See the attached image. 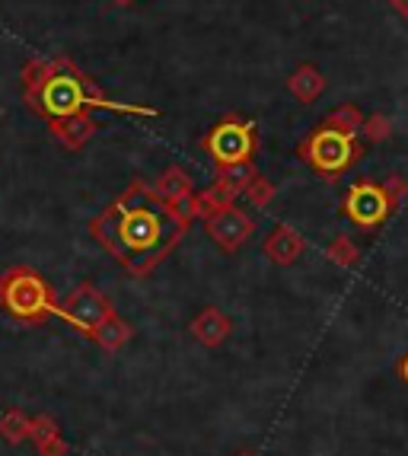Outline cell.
I'll return each instance as SVG.
<instances>
[{"label": "cell", "mask_w": 408, "mask_h": 456, "mask_svg": "<svg viewBox=\"0 0 408 456\" xmlns=\"http://www.w3.org/2000/svg\"><path fill=\"white\" fill-rule=\"evenodd\" d=\"M256 163L246 160V163H230V167H217V183L230 185V189L236 191V195H242L246 191V185L256 179Z\"/></svg>", "instance_id": "e0dca14e"}, {"label": "cell", "mask_w": 408, "mask_h": 456, "mask_svg": "<svg viewBox=\"0 0 408 456\" xmlns=\"http://www.w3.org/2000/svg\"><path fill=\"white\" fill-rule=\"evenodd\" d=\"M153 189H157L159 198H167V201H175V198L195 191V189H192V175L185 173V169H179V167H169L167 173L157 179V185H153Z\"/></svg>", "instance_id": "2e32d148"}, {"label": "cell", "mask_w": 408, "mask_h": 456, "mask_svg": "<svg viewBox=\"0 0 408 456\" xmlns=\"http://www.w3.org/2000/svg\"><path fill=\"white\" fill-rule=\"evenodd\" d=\"M386 191H389V198H393V205L399 208L402 205V198L408 195V185H405V179H402V175H389V179H386Z\"/></svg>", "instance_id": "603a6c76"}, {"label": "cell", "mask_w": 408, "mask_h": 456, "mask_svg": "<svg viewBox=\"0 0 408 456\" xmlns=\"http://www.w3.org/2000/svg\"><path fill=\"white\" fill-rule=\"evenodd\" d=\"M262 252L274 265H294L303 252H306V240H303L294 227H288V224H278L272 233L265 236Z\"/></svg>", "instance_id": "9c48e42d"}, {"label": "cell", "mask_w": 408, "mask_h": 456, "mask_svg": "<svg viewBox=\"0 0 408 456\" xmlns=\"http://www.w3.org/2000/svg\"><path fill=\"white\" fill-rule=\"evenodd\" d=\"M236 201V191L230 189V185L217 183L214 179V185H208L204 191H198V205H201V217L208 221V217H214L217 211H224V208H230Z\"/></svg>", "instance_id": "9a60e30c"}, {"label": "cell", "mask_w": 408, "mask_h": 456, "mask_svg": "<svg viewBox=\"0 0 408 456\" xmlns=\"http://www.w3.org/2000/svg\"><path fill=\"white\" fill-rule=\"evenodd\" d=\"M399 377H402V380L408 383V354H405V358L399 361Z\"/></svg>", "instance_id": "d4e9b609"}, {"label": "cell", "mask_w": 408, "mask_h": 456, "mask_svg": "<svg viewBox=\"0 0 408 456\" xmlns=\"http://www.w3.org/2000/svg\"><path fill=\"white\" fill-rule=\"evenodd\" d=\"M288 90L297 102L310 106V102H316V99L325 93V74L316 68V64H300V68L288 77Z\"/></svg>", "instance_id": "7c38bea8"}, {"label": "cell", "mask_w": 408, "mask_h": 456, "mask_svg": "<svg viewBox=\"0 0 408 456\" xmlns=\"http://www.w3.org/2000/svg\"><path fill=\"white\" fill-rule=\"evenodd\" d=\"M52 134L68 151H80L96 134V118L90 112H74V115H64V118H52Z\"/></svg>", "instance_id": "8fae6325"}, {"label": "cell", "mask_w": 408, "mask_h": 456, "mask_svg": "<svg viewBox=\"0 0 408 456\" xmlns=\"http://www.w3.org/2000/svg\"><path fill=\"white\" fill-rule=\"evenodd\" d=\"M274 183H268L265 175H256L249 185H246V191H242V198L249 201V205H256V208H268L274 201Z\"/></svg>", "instance_id": "44dd1931"}, {"label": "cell", "mask_w": 408, "mask_h": 456, "mask_svg": "<svg viewBox=\"0 0 408 456\" xmlns=\"http://www.w3.org/2000/svg\"><path fill=\"white\" fill-rule=\"evenodd\" d=\"M29 441L36 444L42 456H68V441L61 437L58 421L48 419V415H36V419H32Z\"/></svg>", "instance_id": "4fadbf2b"}, {"label": "cell", "mask_w": 408, "mask_h": 456, "mask_svg": "<svg viewBox=\"0 0 408 456\" xmlns=\"http://www.w3.org/2000/svg\"><path fill=\"white\" fill-rule=\"evenodd\" d=\"M189 224L169 208L157 189L135 183L90 221V233L102 249L135 278H147L182 243Z\"/></svg>", "instance_id": "6da1fadb"}, {"label": "cell", "mask_w": 408, "mask_h": 456, "mask_svg": "<svg viewBox=\"0 0 408 456\" xmlns=\"http://www.w3.org/2000/svg\"><path fill=\"white\" fill-rule=\"evenodd\" d=\"M131 335H135V329H131L128 322L121 320L118 313H112V316H109V320L96 329L93 342H96L102 351H121L125 345L131 342Z\"/></svg>", "instance_id": "5bb4252c"}, {"label": "cell", "mask_w": 408, "mask_h": 456, "mask_svg": "<svg viewBox=\"0 0 408 456\" xmlns=\"http://www.w3.org/2000/svg\"><path fill=\"white\" fill-rule=\"evenodd\" d=\"M363 112L357 106H351V102H345V106L332 109V112L325 115V125L329 128H339V131H348V134H357V131H363Z\"/></svg>", "instance_id": "ffe728a7"}, {"label": "cell", "mask_w": 408, "mask_h": 456, "mask_svg": "<svg viewBox=\"0 0 408 456\" xmlns=\"http://www.w3.org/2000/svg\"><path fill=\"white\" fill-rule=\"evenodd\" d=\"M112 300H109L102 290H96L93 284H80V288L70 290L64 300H61L58 316L70 322L74 329H80L84 335H96V329L112 316Z\"/></svg>", "instance_id": "52a82bcc"}, {"label": "cell", "mask_w": 408, "mask_h": 456, "mask_svg": "<svg viewBox=\"0 0 408 456\" xmlns=\"http://www.w3.org/2000/svg\"><path fill=\"white\" fill-rule=\"evenodd\" d=\"M371 144H383V141H389V134H393V122H389V115L383 112H373L367 122H363V131H361Z\"/></svg>", "instance_id": "7402d4cb"}, {"label": "cell", "mask_w": 408, "mask_h": 456, "mask_svg": "<svg viewBox=\"0 0 408 456\" xmlns=\"http://www.w3.org/2000/svg\"><path fill=\"white\" fill-rule=\"evenodd\" d=\"M112 4H118V7H131L135 0H112Z\"/></svg>", "instance_id": "484cf974"}, {"label": "cell", "mask_w": 408, "mask_h": 456, "mask_svg": "<svg viewBox=\"0 0 408 456\" xmlns=\"http://www.w3.org/2000/svg\"><path fill=\"white\" fill-rule=\"evenodd\" d=\"M0 434H4V441L7 444H23L32 434V419L26 415V411L10 409L7 415L0 419Z\"/></svg>", "instance_id": "d6986e66"}, {"label": "cell", "mask_w": 408, "mask_h": 456, "mask_svg": "<svg viewBox=\"0 0 408 456\" xmlns=\"http://www.w3.org/2000/svg\"><path fill=\"white\" fill-rule=\"evenodd\" d=\"M204 224H208V236H211L214 243H217L224 252L242 249V246L249 243L252 230H256V224H252L249 214L242 211V208H236V205L217 211L214 217H208Z\"/></svg>", "instance_id": "ba28073f"}, {"label": "cell", "mask_w": 408, "mask_h": 456, "mask_svg": "<svg viewBox=\"0 0 408 456\" xmlns=\"http://www.w3.org/2000/svg\"><path fill=\"white\" fill-rule=\"evenodd\" d=\"M189 332L195 335V342H201L204 348H217V345H224L230 338L233 322H230L227 313H220L217 306H204L195 320H192Z\"/></svg>", "instance_id": "30bf717a"}, {"label": "cell", "mask_w": 408, "mask_h": 456, "mask_svg": "<svg viewBox=\"0 0 408 456\" xmlns=\"http://www.w3.org/2000/svg\"><path fill=\"white\" fill-rule=\"evenodd\" d=\"M236 456H256V453H249V450H242V453H236Z\"/></svg>", "instance_id": "4316f807"}, {"label": "cell", "mask_w": 408, "mask_h": 456, "mask_svg": "<svg viewBox=\"0 0 408 456\" xmlns=\"http://www.w3.org/2000/svg\"><path fill=\"white\" fill-rule=\"evenodd\" d=\"M325 256H329V262L339 265V268H355L357 262H361V249H357L355 240L345 236V233H339L332 243L325 246Z\"/></svg>", "instance_id": "ac0fdd59"}, {"label": "cell", "mask_w": 408, "mask_h": 456, "mask_svg": "<svg viewBox=\"0 0 408 456\" xmlns=\"http://www.w3.org/2000/svg\"><path fill=\"white\" fill-rule=\"evenodd\" d=\"M393 211H396V205L383 183L361 179V183L351 185L348 195H345V214H348V221L363 230H377L379 224L389 221Z\"/></svg>", "instance_id": "8992f818"}, {"label": "cell", "mask_w": 408, "mask_h": 456, "mask_svg": "<svg viewBox=\"0 0 408 456\" xmlns=\"http://www.w3.org/2000/svg\"><path fill=\"white\" fill-rule=\"evenodd\" d=\"M0 306L13 316V320L26 322V326H38V322L58 316L61 304L54 297L52 284L32 268H7L0 274Z\"/></svg>", "instance_id": "3957f363"}, {"label": "cell", "mask_w": 408, "mask_h": 456, "mask_svg": "<svg viewBox=\"0 0 408 456\" xmlns=\"http://www.w3.org/2000/svg\"><path fill=\"white\" fill-rule=\"evenodd\" d=\"M297 153H300V160L313 173L325 175V179H339V175H345L363 157V144L357 141V134L329 128L322 122L319 128H313L310 134L303 137Z\"/></svg>", "instance_id": "277c9868"}, {"label": "cell", "mask_w": 408, "mask_h": 456, "mask_svg": "<svg viewBox=\"0 0 408 456\" xmlns=\"http://www.w3.org/2000/svg\"><path fill=\"white\" fill-rule=\"evenodd\" d=\"M23 93L29 99V106L52 118H64V115L84 112V106L93 109H121L109 102L96 86L86 80L74 64L68 61H32L23 68Z\"/></svg>", "instance_id": "7a4b0ae2"}, {"label": "cell", "mask_w": 408, "mask_h": 456, "mask_svg": "<svg viewBox=\"0 0 408 456\" xmlns=\"http://www.w3.org/2000/svg\"><path fill=\"white\" fill-rule=\"evenodd\" d=\"M204 151L211 153V160L217 167H230V163H246L252 160V153L258 151V131L252 122H242L236 115L224 118L204 134Z\"/></svg>", "instance_id": "5b68a950"}, {"label": "cell", "mask_w": 408, "mask_h": 456, "mask_svg": "<svg viewBox=\"0 0 408 456\" xmlns=\"http://www.w3.org/2000/svg\"><path fill=\"white\" fill-rule=\"evenodd\" d=\"M389 7H393L402 20H408V0H389Z\"/></svg>", "instance_id": "cb8c5ba5"}]
</instances>
